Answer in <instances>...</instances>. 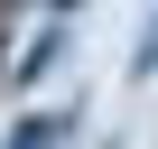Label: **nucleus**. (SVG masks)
<instances>
[{"mask_svg": "<svg viewBox=\"0 0 158 149\" xmlns=\"http://www.w3.org/2000/svg\"><path fill=\"white\" fill-rule=\"evenodd\" d=\"M56 140H65V112H28L10 130V149H56Z\"/></svg>", "mask_w": 158, "mask_h": 149, "instance_id": "nucleus-1", "label": "nucleus"}, {"mask_svg": "<svg viewBox=\"0 0 158 149\" xmlns=\"http://www.w3.org/2000/svg\"><path fill=\"white\" fill-rule=\"evenodd\" d=\"M139 74H158V19H149V37H139Z\"/></svg>", "mask_w": 158, "mask_h": 149, "instance_id": "nucleus-2", "label": "nucleus"}, {"mask_svg": "<svg viewBox=\"0 0 158 149\" xmlns=\"http://www.w3.org/2000/svg\"><path fill=\"white\" fill-rule=\"evenodd\" d=\"M56 10H84V0H56Z\"/></svg>", "mask_w": 158, "mask_h": 149, "instance_id": "nucleus-3", "label": "nucleus"}]
</instances>
